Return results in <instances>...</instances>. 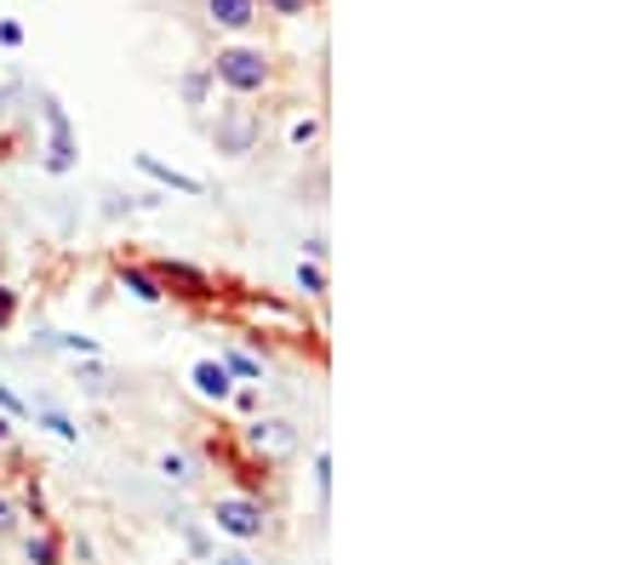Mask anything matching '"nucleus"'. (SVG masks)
I'll list each match as a JSON object with an SVG mask.
<instances>
[{"mask_svg":"<svg viewBox=\"0 0 640 565\" xmlns=\"http://www.w3.org/2000/svg\"><path fill=\"white\" fill-rule=\"evenodd\" d=\"M212 520H218V531L252 543V537H264V503H252V497H218Z\"/></svg>","mask_w":640,"mask_h":565,"instance_id":"f257e3e1","label":"nucleus"},{"mask_svg":"<svg viewBox=\"0 0 640 565\" xmlns=\"http://www.w3.org/2000/svg\"><path fill=\"white\" fill-rule=\"evenodd\" d=\"M264 74H269L264 51H223V58H218V81H229L235 92H258Z\"/></svg>","mask_w":640,"mask_h":565,"instance_id":"f03ea898","label":"nucleus"},{"mask_svg":"<svg viewBox=\"0 0 640 565\" xmlns=\"http://www.w3.org/2000/svg\"><path fill=\"white\" fill-rule=\"evenodd\" d=\"M246 440L258 446V451H292L298 434H292V423H280V417H258V423L246 428Z\"/></svg>","mask_w":640,"mask_h":565,"instance_id":"7ed1b4c3","label":"nucleus"},{"mask_svg":"<svg viewBox=\"0 0 640 565\" xmlns=\"http://www.w3.org/2000/svg\"><path fill=\"white\" fill-rule=\"evenodd\" d=\"M46 126H53V161H46V166H53V172H69V166H74V143H69V120H63L58 103L46 109Z\"/></svg>","mask_w":640,"mask_h":565,"instance_id":"20e7f679","label":"nucleus"},{"mask_svg":"<svg viewBox=\"0 0 640 565\" xmlns=\"http://www.w3.org/2000/svg\"><path fill=\"white\" fill-rule=\"evenodd\" d=\"M189 382L207 400H229V372H223V360H200V366L189 372Z\"/></svg>","mask_w":640,"mask_h":565,"instance_id":"39448f33","label":"nucleus"},{"mask_svg":"<svg viewBox=\"0 0 640 565\" xmlns=\"http://www.w3.org/2000/svg\"><path fill=\"white\" fill-rule=\"evenodd\" d=\"M246 143H252V120H246V115H229V120L218 126V149H223V154H246Z\"/></svg>","mask_w":640,"mask_h":565,"instance_id":"423d86ee","label":"nucleus"},{"mask_svg":"<svg viewBox=\"0 0 640 565\" xmlns=\"http://www.w3.org/2000/svg\"><path fill=\"white\" fill-rule=\"evenodd\" d=\"M138 166H143L149 177H161V184H166V189H184V195H200V184H195V177H184V172H172V166H161V161H155V154H138Z\"/></svg>","mask_w":640,"mask_h":565,"instance_id":"0eeeda50","label":"nucleus"},{"mask_svg":"<svg viewBox=\"0 0 640 565\" xmlns=\"http://www.w3.org/2000/svg\"><path fill=\"white\" fill-rule=\"evenodd\" d=\"M120 286L132 292L138 303H161V297H166V292L155 286V274H143V269H120Z\"/></svg>","mask_w":640,"mask_h":565,"instance_id":"6e6552de","label":"nucleus"},{"mask_svg":"<svg viewBox=\"0 0 640 565\" xmlns=\"http://www.w3.org/2000/svg\"><path fill=\"white\" fill-rule=\"evenodd\" d=\"M212 17L223 30H246L252 23V0H212Z\"/></svg>","mask_w":640,"mask_h":565,"instance_id":"1a4fd4ad","label":"nucleus"},{"mask_svg":"<svg viewBox=\"0 0 640 565\" xmlns=\"http://www.w3.org/2000/svg\"><path fill=\"white\" fill-rule=\"evenodd\" d=\"M161 274H166V280H177V286H195V292L207 286V274H200V269H184V263H166Z\"/></svg>","mask_w":640,"mask_h":565,"instance_id":"9d476101","label":"nucleus"},{"mask_svg":"<svg viewBox=\"0 0 640 565\" xmlns=\"http://www.w3.org/2000/svg\"><path fill=\"white\" fill-rule=\"evenodd\" d=\"M30 565H58V549H53V537H30Z\"/></svg>","mask_w":640,"mask_h":565,"instance_id":"9b49d317","label":"nucleus"},{"mask_svg":"<svg viewBox=\"0 0 640 565\" xmlns=\"http://www.w3.org/2000/svg\"><path fill=\"white\" fill-rule=\"evenodd\" d=\"M223 372H235V377H258V360H246V354H223Z\"/></svg>","mask_w":640,"mask_h":565,"instance_id":"f8f14e48","label":"nucleus"},{"mask_svg":"<svg viewBox=\"0 0 640 565\" xmlns=\"http://www.w3.org/2000/svg\"><path fill=\"white\" fill-rule=\"evenodd\" d=\"M298 286H303V292H326V274H321L315 263H303V269H298Z\"/></svg>","mask_w":640,"mask_h":565,"instance_id":"ddd939ff","label":"nucleus"},{"mask_svg":"<svg viewBox=\"0 0 640 565\" xmlns=\"http://www.w3.org/2000/svg\"><path fill=\"white\" fill-rule=\"evenodd\" d=\"M46 428H53V434H58V440H74V434H81V428H74L69 417H58V411H46Z\"/></svg>","mask_w":640,"mask_h":565,"instance_id":"4468645a","label":"nucleus"},{"mask_svg":"<svg viewBox=\"0 0 640 565\" xmlns=\"http://www.w3.org/2000/svg\"><path fill=\"white\" fill-rule=\"evenodd\" d=\"M161 474H166V480H189V462H184V457H166Z\"/></svg>","mask_w":640,"mask_h":565,"instance_id":"2eb2a0df","label":"nucleus"},{"mask_svg":"<svg viewBox=\"0 0 640 565\" xmlns=\"http://www.w3.org/2000/svg\"><path fill=\"white\" fill-rule=\"evenodd\" d=\"M12 315H18V297H12V292H7V286H0V326H7V320H12Z\"/></svg>","mask_w":640,"mask_h":565,"instance_id":"dca6fc26","label":"nucleus"},{"mask_svg":"<svg viewBox=\"0 0 640 565\" xmlns=\"http://www.w3.org/2000/svg\"><path fill=\"white\" fill-rule=\"evenodd\" d=\"M0 405H7V411H23V400H18V395L7 389V382H0Z\"/></svg>","mask_w":640,"mask_h":565,"instance_id":"f3484780","label":"nucleus"},{"mask_svg":"<svg viewBox=\"0 0 640 565\" xmlns=\"http://www.w3.org/2000/svg\"><path fill=\"white\" fill-rule=\"evenodd\" d=\"M0 531H12V503H0Z\"/></svg>","mask_w":640,"mask_h":565,"instance_id":"a211bd4d","label":"nucleus"},{"mask_svg":"<svg viewBox=\"0 0 640 565\" xmlns=\"http://www.w3.org/2000/svg\"><path fill=\"white\" fill-rule=\"evenodd\" d=\"M275 7H280V12H303V0H275Z\"/></svg>","mask_w":640,"mask_h":565,"instance_id":"6ab92c4d","label":"nucleus"},{"mask_svg":"<svg viewBox=\"0 0 640 565\" xmlns=\"http://www.w3.org/2000/svg\"><path fill=\"white\" fill-rule=\"evenodd\" d=\"M218 565H252V560H246V554H223Z\"/></svg>","mask_w":640,"mask_h":565,"instance_id":"aec40b11","label":"nucleus"},{"mask_svg":"<svg viewBox=\"0 0 640 565\" xmlns=\"http://www.w3.org/2000/svg\"><path fill=\"white\" fill-rule=\"evenodd\" d=\"M7 434H12V423H7V417H0V446H7Z\"/></svg>","mask_w":640,"mask_h":565,"instance_id":"412c9836","label":"nucleus"}]
</instances>
